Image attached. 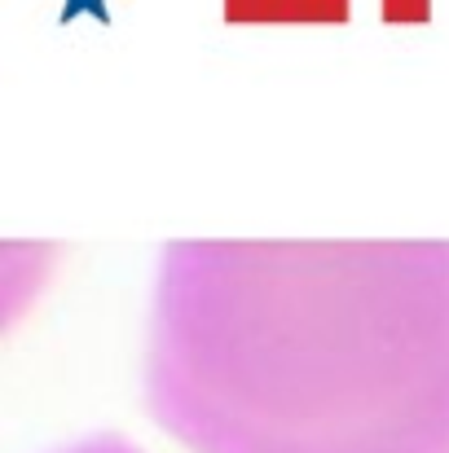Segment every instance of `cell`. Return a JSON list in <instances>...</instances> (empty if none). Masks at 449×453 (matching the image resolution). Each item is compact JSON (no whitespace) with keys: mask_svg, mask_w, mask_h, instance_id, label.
Listing matches in <instances>:
<instances>
[{"mask_svg":"<svg viewBox=\"0 0 449 453\" xmlns=\"http://www.w3.org/2000/svg\"><path fill=\"white\" fill-rule=\"evenodd\" d=\"M146 401L194 453H449V242H172Z\"/></svg>","mask_w":449,"mask_h":453,"instance_id":"cell-1","label":"cell"}]
</instances>
